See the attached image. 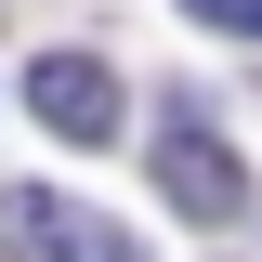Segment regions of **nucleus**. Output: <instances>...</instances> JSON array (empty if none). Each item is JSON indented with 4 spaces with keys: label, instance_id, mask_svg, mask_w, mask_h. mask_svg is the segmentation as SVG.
I'll list each match as a JSON object with an SVG mask.
<instances>
[{
    "label": "nucleus",
    "instance_id": "1",
    "mask_svg": "<svg viewBox=\"0 0 262 262\" xmlns=\"http://www.w3.org/2000/svg\"><path fill=\"white\" fill-rule=\"evenodd\" d=\"M0 249L13 262H144L131 223H105V210H79L53 184H0Z\"/></svg>",
    "mask_w": 262,
    "mask_h": 262
},
{
    "label": "nucleus",
    "instance_id": "2",
    "mask_svg": "<svg viewBox=\"0 0 262 262\" xmlns=\"http://www.w3.org/2000/svg\"><path fill=\"white\" fill-rule=\"evenodd\" d=\"M158 196L184 210V223H236V210H249V170H236V144L196 118V105L158 118Z\"/></svg>",
    "mask_w": 262,
    "mask_h": 262
},
{
    "label": "nucleus",
    "instance_id": "3",
    "mask_svg": "<svg viewBox=\"0 0 262 262\" xmlns=\"http://www.w3.org/2000/svg\"><path fill=\"white\" fill-rule=\"evenodd\" d=\"M27 105H39L53 144H105V131H118V66L105 53H39L27 66Z\"/></svg>",
    "mask_w": 262,
    "mask_h": 262
},
{
    "label": "nucleus",
    "instance_id": "4",
    "mask_svg": "<svg viewBox=\"0 0 262 262\" xmlns=\"http://www.w3.org/2000/svg\"><path fill=\"white\" fill-rule=\"evenodd\" d=\"M184 13H196L210 39H262V0H184Z\"/></svg>",
    "mask_w": 262,
    "mask_h": 262
}]
</instances>
